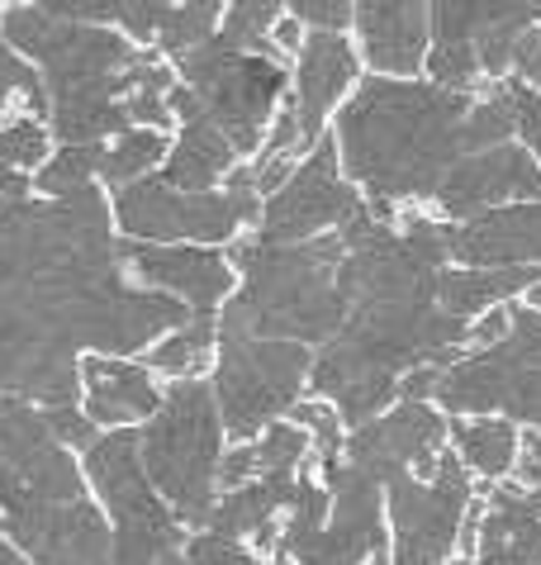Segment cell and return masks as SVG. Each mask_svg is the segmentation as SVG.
I'll return each instance as SVG.
<instances>
[{"mask_svg": "<svg viewBox=\"0 0 541 565\" xmlns=\"http://www.w3.org/2000/svg\"><path fill=\"white\" fill-rule=\"evenodd\" d=\"M466 109L470 96L427 76L365 72L328 124L338 162L361 191L365 210L394 218L433 205L442 177L456 167V157H466L460 148Z\"/></svg>", "mask_w": 541, "mask_h": 565, "instance_id": "obj_1", "label": "cell"}, {"mask_svg": "<svg viewBox=\"0 0 541 565\" xmlns=\"http://www.w3.org/2000/svg\"><path fill=\"white\" fill-rule=\"evenodd\" d=\"M338 233L309 243H262L257 233L229 243L237 290L219 305V333L285 338L299 348H323L342 328L347 295L338 286Z\"/></svg>", "mask_w": 541, "mask_h": 565, "instance_id": "obj_2", "label": "cell"}, {"mask_svg": "<svg viewBox=\"0 0 541 565\" xmlns=\"http://www.w3.org/2000/svg\"><path fill=\"white\" fill-rule=\"evenodd\" d=\"M229 433L219 418L210 375L200 381H167L157 414L138 428V461L157 484L171 513L195 532L204 527L219 499V461H224Z\"/></svg>", "mask_w": 541, "mask_h": 565, "instance_id": "obj_3", "label": "cell"}, {"mask_svg": "<svg viewBox=\"0 0 541 565\" xmlns=\"http://www.w3.org/2000/svg\"><path fill=\"white\" fill-rule=\"evenodd\" d=\"M171 67H177V82L195 96L200 115L229 138L243 162L262 148L280 100L290 96V57L237 49L224 34L200 43Z\"/></svg>", "mask_w": 541, "mask_h": 565, "instance_id": "obj_4", "label": "cell"}, {"mask_svg": "<svg viewBox=\"0 0 541 565\" xmlns=\"http://www.w3.org/2000/svg\"><path fill=\"white\" fill-rule=\"evenodd\" d=\"M433 404L447 418L503 414L518 428L541 433V309L513 300L508 333L489 348H466L437 375Z\"/></svg>", "mask_w": 541, "mask_h": 565, "instance_id": "obj_5", "label": "cell"}, {"mask_svg": "<svg viewBox=\"0 0 541 565\" xmlns=\"http://www.w3.org/2000/svg\"><path fill=\"white\" fill-rule=\"evenodd\" d=\"M86 484L109 523V561L115 565H157L167 552H181L190 527L157 494L138 461V428L100 433L82 451Z\"/></svg>", "mask_w": 541, "mask_h": 565, "instance_id": "obj_6", "label": "cell"}, {"mask_svg": "<svg viewBox=\"0 0 541 565\" xmlns=\"http://www.w3.org/2000/svg\"><path fill=\"white\" fill-rule=\"evenodd\" d=\"M309 366H314V352L299 348V342L219 333L210 390H214L229 443H252L262 428L290 414L309 395Z\"/></svg>", "mask_w": 541, "mask_h": 565, "instance_id": "obj_7", "label": "cell"}, {"mask_svg": "<svg viewBox=\"0 0 541 565\" xmlns=\"http://www.w3.org/2000/svg\"><path fill=\"white\" fill-rule=\"evenodd\" d=\"M262 195L247 185L219 191H177L162 177H142L124 191H109V218L124 243H204L229 247L257 228Z\"/></svg>", "mask_w": 541, "mask_h": 565, "instance_id": "obj_8", "label": "cell"}, {"mask_svg": "<svg viewBox=\"0 0 541 565\" xmlns=\"http://www.w3.org/2000/svg\"><path fill=\"white\" fill-rule=\"evenodd\" d=\"M475 504H480L475 476L456 461L452 447L427 470L385 480L390 565H447L460 552Z\"/></svg>", "mask_w": 541, "mask_h": 565, "instance_id": "obj_9", "label": "cell"}, {"mask_svg": "<svg viewBox=\"0 0 541 565\" xmlns=\"http://www.w3.org/2000/svg\"><path fill=\"white\" fill-rule=\"evenodd\" d=\"M365 210V200L332 148V134H323L318 143L290 167L276 191L262 195L257 210V238L262 243H309V238H328V233L347 228L352 218Z\"/></svg>", "mask_w": 541, "mask_h": 565, "instance_id": "obj_10", "label": "cell"}, {"mask_svg": "<svg viewBox=\"0 0 541 565\" xmlns=\"http://www.w3.org/2000/svg\"><path fill=\"white\" fill-rule=\"evenodd\" d=\"M452 418L433 399H394L385 414L347 428L342 461L375 476L380 484L404 476V470H427L447 451Z\"/></svg>", "mask_w": 541, "mask_h": 565, "instance_id": "obj_11", "label": "cell"}, {"mask_svg": "<svg viewBox=\"0 0 541 565\" xmlns=\"http://www.w3.org/2000/svg\"><path fill=\"white\" fill-rule=\"evenodd\" d=\"M119 257L134 286L171 295L190 313H219V305L237 290V266L229 262V247L204 243H124Z\"/></svg>", "mask_w": 541, "mask_h": 565, "instance_id": "obj_12", "label": "cell"}, {"mask_svg": "<svg viewBox=\"0 0 541 565\" xmlns=\"http://www.w3.org/2000/svg\"><path fill=\"white\" fill-rule=\"evenodd\" d=\"M537 195H541V162L518 138H508L499 148L456 157V167L433 191L427 214H437L442 224H466L475 214L513 205V200H537Z\"/></svg>", "mask_w": 541, "mask_h": 565, "instance_id": "obj_13", "label": "cell"}, {"mask_svg": "<svg viewBox=\"0 0 541 565\" xmlns=\"http://www.w3.org/2000/svg\"><path fill=\"white\" fill-rule=\"evenodd\" d=\"M365 76L361 53L352 34H309L299 43V53L290 57V109L299 119V138L314 148L328 134L332 115L342 109V100L357 90Z\"/></svg>", "mask_w": 541, "mask_h": 565, "instance_id": "obj_14", "label": "cell"}, {"mask_svg": "<svg viewBox=\"0 0 541 565\" xmlns=\"http://www.w3.org/2000/svg\"><path fill=\"white\" fill-rule=\"evenodd\" d=\"M433 43H460L480 62L485 82L508 76L522 29L537 24V0H427Z\"/></svg>", "mask_w": 541, "mask_h": 565, "instance_id": "obj_15", "label": "cell"}, {"mask_svg": "<svg viewBox=\"0 0 541 565\" xmlns=\"http://www.w3.org/2000/svg\"><path fill=\"white\" fill-rule=\"evenodd\" d=\"M352 43L371 76H423L433 43L427 0H352Z\"/></svg>", "mask_w": 541, "mask_h": 565, "instance_id": "obj_16", "label": "cell"}, {"mask_svg": "<svg viewBox=\"0 0 541 565\" xmlns=\"http://www.w3.org/2000/svg\"><path fill=\"white\" fill-rule=\"evenodd\" d=\"M76 404L100 433L142 428L167 395V381L138 356H82Z\"/></svg>", "mask_w": 541, "mask_h": 565, "instance_id": "obj_17", "label": "cell"}, {"mask_svg": "<svg viewBox=\"0 0 541 565\" xmlns=\"http://www.w3.org/2000/svg\"><path fill=\"white\" fill-rule=\"evenodd\" d=\"M452 262L460 266H528L541 276V195L513 200L466 224H452Z\"/></svg>", "mask_w": 541, "mask_h": 565, "instance_id": "obj_18", "label": "cell"}, {"mask_svg": "<svg viewBox=\"0 0 541 565\" xmlns=\"http://www.w3.org/2000/svg\"><path fill=\"white\" fill-rule=\"evenodd\" d=\"M171 115H177V129H171V152L157 177L167 185H177V191H219L243 157L200 115L195 96H190L181 82L171 86Z\"/></svg>", "mask_w": 541, "mask_h": 565, "instance_id": "obj_19", "label": "cell"}, {"mask_svg": "<svg viewBox=\"0 0 541 565\" xmlns=\"http://www.w3.org/2000/svg\"><path fill=\"white\" fill-rule=\"evenodd\" d=\"M508 565H541V490L518 480L485 484L475 509V552Z\"/></svg>", "mask_w": 541, "mask_h": 565, "instance_id": "obj_20", "label": "cell"}, {"mask_svg": "<svg viewBox=\"0 0 541 565\" xmlns=\"http://www.w3.org/2000/svg\"><path fill=\"white\" fill-rule=\"evenodd\" d=\"M532 280H537V271H528V266H460V262H452L437 271V309L460 323H470L489 309L522 300Z\"/></svg>", "mask_w": 541, "mask_h": 565, "instance_id": "obj_21", "label": "cell"}, {"mask_svg": "<svg viewBox=\"0 0 541 565\" xmlns=\"http://www.w3.org/2000/svg\"><path fill=\"white\" fill-rule=\"evenodd\" d=\"M522 428L503 414H460L447 428V447L456 451V461L470 470L480 484H495L513 476Z\"/></svg>", "mask_w": 541, "mask_h": 565, "instance_id": "obj_22", "label": "cell"}, {"mask_svg": "<svg viewBox=\"0 0 541 565\" xmlns=\"http://www.w3.org/2000/svg\"><path fill=\"white\" fill-rule=\"evenodd\" d=\"M219 352V319L214 313H185V319L152 342L142 361L162 375V381H200L210 375Z\"/></svg>", "mask_w": 541, "mask_h": 565, "instance_id": "obj_23", "label": "cell"}, {"mask_svg": "<svg viewBox=\"0 0 541 565\" xmlns=\"http://www.w3.org/2000/svg\"><path fill=\"white\" fill-rule=\"evenodd\" d=\"M171 152V134L162 129H124L100 148V185L105 191H124L142 177H157Z\"/></svg>", "mask_w": 541, "mask_h": 565, "instance_id": "obj_24", "label": "cell"}, {"mask_svg": "<svg viewBox=\"0 0 541 565\" xmlns=\"http://www.w3.org/2000/svg\"><path fill=\"white\" fill-rule=\"evenodd\" d=\"M100 148L105 143H57L53 157L29 177V191L43 200L86 191V185H100Z\"/></svg>", "mask_w": 541, "mask_h": 565, "instance_id": "obj_25", "label": "cell"}, {"mask_svg": "<svg viewBox=\"0 0 541 565\" xmlns=\"http://www.w3.org/2000/svg\"><path fill=\"white\" fill-rule=\"evenodd\" d=\"M224 24V0H177L162 20V34H157L152 49L167 62H181L185 53H195L200 43H210Z\"/></svg>", "mask_w": 541, "mask_h": 565, "instance_id": "obj_26", "label": "cell"}, {"mask_svg": "<svg viewBox=\"0 0 541 565\" xmlns=\"http://www.w3.org/2000/svg\"><path fill=\"white\" fill-rule=\"evenodd\" d=\"M53 148H57V138L43 115H29V109H6L0 115V167L6 171L34 177L47 157H53Z\"/></svg>", "mask_w": 541, "mask_h": 565, "instance_id": "obj_27", "label": "cell"}, {"mask_svg": "<svg viewBox=\"0 0 541 565\" xmlns=\"http://www.w3.org/2000/svg\"><path fill=\"white\" fill-rule=\"evenodd\" d=\"M247 447H252V466H257V476H285V470H305L309 466V433L299 428V423H290V418L262 428Z\"/></svg>", "mask_w": 541, "mask_h": 565, "instance_id": "obj_28", "label": "cell"}, {"mask_svg": "<svg viewBox=\"0 0 541 565\" xmlns=\"http://www.w3.org/2000/svg\"><path fill=\"white\" fill-rule=\"evenodd\" d=\"M290 423H299V428L309 433V466L314 470H323L328 461H338L342 457V443H347V423L338 418V409H332L328 399H318V395H305L295 404L290 414H285Z\"/></svg>", "mask_w": 541, "mask_h": 565, "instance_id": "obj_29", "label": "cell"}, {"mask_svg": "<svg viewBox=\"0 0 541 565\" xmlns=\"http://www.w3.org/2000/svg\"><path fill=\"white\" fill-rule=\"evenodd\" d=\"M6 109H29V115L47 119V90H43V76L34 62L0 39V115Z\"/></svg>", "mask_w": 541, "mask_h": 565, "instance_id": "obj_30", "label": "cell"}, {"mask_svg": "<svg viewBox=\"0 0 541 565\" xmlns=\"http://www.w3.org/2000/svg\"><path fill=\"white\" fill-rule=\"evenodd\" d=\"M181 556H185V565H290V561H280V556L252 552L247 542L224 537V532H210V527L190 532L185 546H181Z\"/></svg>", "mask_w": 541, "mask_h": 565, "instance_id": "obj_31", "label": "cell"}, {"mask_svg": "<svg viewBox=\"0 0 541 565\" xmlns=\"http://www.w3.org/2000/svg\"><path fill=\"white\" fill-rule=\"evenodd\" d=\"M499 86H503L508 109H513V138L541 162V90L522 86L518 76H499Z\"/></svg>", "mask_w": 541, "mask_h": 565, "instance_id": "obj_32", "label": "cell"}, {"mask_svg": "<svg viewBox=\"0 0 541 565\" xmlns=\"http://www.w3.org/2000/svg\"><path fill=\"white\" fill-rule=\"evenodd\" d=\"M285 14L309 34H352V0H285Z\"/></svg>", "mask_w": 541, "mask_h": 565, "instance_id": "obj_33", "label": "cell"}, {"mask_svg": "<svg viewBox=\"0 0 541 565\" xmlns=\"http://www.w3.org/2000/svg\"><path fill=\"white\" fill-rule=\"evenodd\" d=\"M508 76H518L522 86L541 90V24L522 29L513 43V57H508Z\"/></svg>", "mask_w": 541, "mask_h": 565, "instance_id": "obj_34", "label": "cell"}, {"mask_svg": "<svg viewBox=\"0 0 541 565\" xmlns=\"http://www.w3.org/2000/svg\"><path fill=\"white\" fill-rule=\"evenodd\" d=\"M513 480L528 484V490H541V433H522L518 461H513Z\"/></svg>", "mask_w": 541, "mask_h": 565, "instance_id": "obj_35", "label": "cell"}, {"mask_svg": "<svg viewBox=\"0 0 541 565\" xmlns=\"http://www.w3.org/2000/svg\"><path fill=\"white\" fill-rule=\"evenodd\" d=\"M305 39H309V29L299 24V20H290V14H280V20L270 24V49H276L280 57H295Z\"/></svg>", "mask_w": 541, "mask_h": 565, "instance_id": "obj_36", "label": "cell"}, {"mask_svg": "<svg viewBox=\"0 0 541 565\" xmlns=\"http://www.w3.org/2000/svg\"><path fill=\"white\" fill-rule=\"evenodd\" d=\"M0 565H34V561H29V556L20 552V546H14V542L6 537V532H0Z\"/></svg>", "mask_w": 541, "mask_h": 565, "instance_id": "obj_37", "label": "cell"}, {"mask_svg": "<svg viewBox=\"0 0 541 565\" xmlns=\"http://www.w3.org/2000/svg\"><path fill=\"white\" fill-rule=\"evenodd\" d=\"M447 565H508V561H489V556H452Z\"/></svg>", "mask_w": 541, "mask_h": 565, "instance_id": "obj_38", "label": "cell"}, {"mask_svg": "<svg viewBox=\"0 0 541 565\" xmlns=\"http://www.w3.org/2000/svg\"><path fill=\"white\" fill-rule=\"evenodd\" d=\"M522 305H532V309H541V276L532 280V286H528V295H522Z\"/></svg>", "mask_w": 541, "mask_h": 565, "instance_id": "obj_39", "label": "cell"}, {"mask_svg": "<svg viewBox=\"0 0 541 565\" xmlns=\"http://www.w3.org/2000/svg\"><path fill=\"white\" fill-rule=\"evenodd\" d=\"M157 565H185V556H181V552H167V556L157 561Z\"/></svg>", "mask_w": 541, "mask_h": 565, "instance_id": "obj_40", "label": "cell"}, {"mask_svg": "<svg viewBox=\"0 0 541 565\" xmlns=\"http://www.w3.org/2000/svg\"><path fill=\"white\" fill-rule=\"evenodd\" d=\"M537 24H541V0H537Z\"/></svg>", "mask_w": 541, "mask_h": 565, "instance_id": "obj_41", "label": "cell"}]
</instances>
